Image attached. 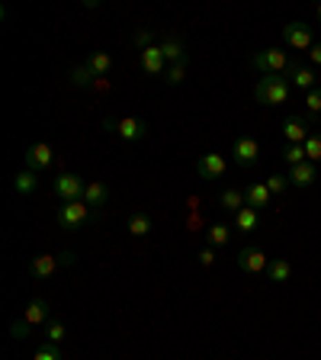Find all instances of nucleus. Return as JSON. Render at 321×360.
I'll list each match as a JSON object with an SVG mask.
<instances>
[{
  "mask_svg": "<svg viewBox=\"0 0 321 360\" xmlns=\"http://www.w3.org/2000/svg\"><path fill=\"white\" fill-rule=\"evenodd\" d=\"M87 68H90L97 77H106V74L113 71V58L106 55V52H97V55L87 58Z\"/></svg>",
  "mask_w": 321,
  "mask_h": 360,
  "instance_id": "nucleus-26",
  "label": "nucleus"
},
{
  "mask_svg": "<svg viewBox=\"0 0 321 360\" xmlns=\"http://www.w3.org/2000/svg\"><path fill=\"white\" fill-rule=\"evenodd\" d=\"M251 65L257 68V71L264 74H280V77H283V71H289V55H286V52H280V48H264V52H254V55H251Z\"/></svg>",
  "mask_w": 321,
  "mask_h": 360,
  "instance_id": "nucleus-2",
  "label": "nucleus"
},
{
  "mask_svg": "<svg viewBox=\"0 0 321 360\" xmlns=\"http://www.w3.org/2000/svg\"><path fill=\"white\" fill-rule=\"evenodd\" d=\"M305 158H309L312 164H315V161H321V132L305 139Z\"/></svg>",
  "mask_w": 321,
  "mask_h": 360,
  "instance_id": "nucleus-31",
  "label": "nucleus"
},
{
  "mask_svg": "<svg viewBox=\"0 0 321 360\" xmlns=\"http://www.w3.org/2000/svg\"><path fill=\"white\" fill-rule=\"evenodd\" d=\"M231 155H235V161H238L241 167H251V164H257V158H260V145H257V139H251V135H241V139L231 145Z\"/></svg>",
  "mask_w": 321,
  "mask_h": 360,
  "instance_id": "nucleus-9",
  "label": "nucleus"
},
{
  "mask_svg": "<svg viewBox=\"0 0 321 360\" xmlns=\"http://www.w3.org/2000/svg\"><path fill=\"white\" fill-rule=\"evenodd\" d=\"M161 52H164V58L171 61V65H180V61L186 58V48H184V42H180L177 36H167L164 42H161Z\"/></svg>",
  "mask_w": 321,
  "mask_h": 360,
  "instance_id": "nucleus-22",
  "label": "nucleus"
},
{
  "mask_svg": "<svg viewBox=\"0 0 321 360\" xmlns=\"http://www.w3.org/2000/svg\"><path fill=\"white\" fill-rule=\"evenodd\" d=\"M266 277L273 280V283H286V280L293 277V264H289L286 258L270 260V267H266Z\"/></svg>",
  "mask_w": 321,
  "mask_h": 360,
  "instance_id": "nucleus-23",
  "label": "nucleus"
},
{
  "mask_svg": "<svg viewBox=\"0 0 321 360\" xmlns=\"http://www.w3.org/2000/svg\"><path fill=\"white\" fill-rule=\"evenodd\" d=\"M23 322L26 325H46L48 322V303L46 299H32V303L23 309Z\"/></svg>",
  "mask_w": 321,
  "mask_h": 360,
  "instance_id": "nucleus-19",
  "label": "nucleus"
},
{
  "mask_svg": "<svg viewBox=\"0 0 321 360\" xmlns=\"http://www.w3.org/2000/svg\"><path fill=\"white\" fill-rule=\"evenodd\" d=\"M283 135L289 145H305V139L312 135L309 132V120H302V116H293V120L283 122Z\"/></svg>",
  "mask_w": 321,
  "mask_h": 360,
  "instance_id": "nucleus-13",
  "label": "nucleus"
},
{
  "mask_svg": "<svg viewBox=\"0 0 321 360\" xmlns=\"http://www.w3.org/2000/svg\"><path fill=\"white\" fill-rule=\"evenodd\" d=\"M305 113L309 116H321V87H315V91H309L305 93Z\"/></svg>",
  "mask_w": 321,
  "mask_h": 360,
  "instance_id": "nucleus-29",
  "label": "nucleus"
},
{
  "mask_svg": "<svg viewBox=\"0 0 321 360\" xmlns=\"http://www.w3.org/2000/svg\"><path fill=\"white\" fill-rule=\"evenodd\" d=\"M55 222L61 225V229L74 231L81 229V225H87L90 222V206L84 203V200H74V203H61L55 213Z\"/></svg>",
  "mask_w": 321,
  "mask_h": 360,
  "instance_id": "nucleus-3",
  "label": "nucleus"
},
{
  "mask_svg": "<svg viewBox=\"0 0 321 360\" xmlns=\"http://www.w3.org/2000/svg\"><path fill=\"white\" fill-rule=\"evenodd\" d=\"M138 65H142V71H148V74H164L167 71V58H164V52H161V46L142 48Z\"/></svg>",
  "mask_w": 321,
  "mask_h": 360,
  "instance_id": "nucleus-10",
  "label": "nucleus"
},
{
  "mask_svg": "<svg viewBox=\"0 0 321 360\" xmlns=\"http://www.w3.org/2000/svg\"><path fill=\"white\" fill-rule=\"evenodd\" d=\"M106 200H110V187L103 184V180H87V187H84V203L106 206Z\"/></svg>",
  "mask_w": 321,
  "mask_h": 360,
  "instance_id": "nucleus-17",
  "label": "nucleus"
},
{
  "mask_svg": "<svg viewBox=\"0 0 321 360\" xmlns=\"http://www.w3.org/2000/svg\"><path fill=\"white\" fill-rule=\"evenodd\" d=\"M289 184L293 187H312L315 180H318V167L312 164V161H305V164H295V167H289Z\"/></svg>",
  "mask_w": 321,
  "mask_h": 360,
  "instance_id": "nucleus-14",
  "label": "nucleus"
},
{
  "mask_svg": "<svg viewBox=\"0 0 321 360\" xmlns=\"http://www.w3.org/2000/svg\"><path fill=\"white\" fill-rule=\"evenodd\" d=\"M219 203L225 206V209H228V213H241V209H244V190H238V187H225V190H222V196H219Z\"/></svg>",
  "mask_w": 321,
  "mask_h": 360,
  "instance_id": "nucleus-21",
  "label": "nucleus"
},
{
  "mask_svg": "<svg viewBox=\"0 0 321 360\" xmlns=\"http://www.w3.org/2000/svg\"><path fill=\"white\" fill-rule=\"evenodd\" d=\"M13 190H17L19 196H32L39 190V174L36 171H29V167L26 171H19V174L13 177Z\"/></svg>",
  "mask_w": 321,
  "mask_h": 360,
  "instance_id": "nucleus-18",
  "label": "nucleus"
},
{
  "mask_svg": "<svg viewBox=\"0 0 321 360\" xmlns=\"http://www.w3.org/2000/svg\"><path fill=\"white\" fill-rule=\"evenodd\" d=\"M228 238H231L228 225H212V229H209V245H212V248H225Z\"/></svg>",
  "mask_w": 321,
  "mask_h": 360,
  "instance_id": "nucleus-28",
  "label": "nucleus"
},
{
  "mask_svg": "<svg viewBox=\"0 0 321 360\" xmlns=\"http://www.w3.org/2000/svg\"><path fill=\"white\" fill-rule=\"evenodd\" d=\"M113 135H119L122 142H142L148 135V126L138 116H122V120H106L103 122Z\"/></svg>",
  "mask_w": 321,
  "mask_h": 360,
  "instance_id": "nucleus-4",
  "label": "nucleus"
},
{
  "mask_svg": "<svg viewBox=\"0 0 321 360\" xmlns=\"http://www.w3.org/2000/svg\"><path fill=\"white\" fill-rule=\"evenodd\" d=\"M58 264H61V260H58L55 254H39V258H32V264H29V274L36 280H48L58 270Z\"/></svg>",
  "mask_w": 321,
  "mask_h": 360,
  "instance_id": "nucleus-16",
  "label": "nucleus"
},
{
  "mask_svg": "<svg viewBox=\"0 0 321 360\" xmlns=\"http://www.w3.org/2000/svg\"><path fill=\"white\" fill-rule=\"evenodd\" d=\"M29 328H32V325H26V322H23V319H19V322H13V325H10V334H13L17 341H26V338H29Z\"/></svg>",
  "mask_w": 321,
  "mask_h": 360,
  "instance_id": "nucleus-35",
  "label": "nucleus"
},
{
  "mask_svg": "<svg viewBox=\"0 0 321 360\" xmlns=\"http://www.w3.org/2000/svg\"><path fill=\"white\" fill-rule=\"evenodd\" d=\"M84 187L87 184H84L77 174H58L52 190H55V196L61 203H74V200H84Z\"/></svg>",
  "mask_w": 321,
  "mask_h": 360,
  "instance_id": "nucleus-5",
  "label": "nucleus"
},
{
  "mask_svg": "<svg viewBox=\"0 0 321 360\" xmlns=\"http://www.w3.org/2000/svg\"><path fill=\"white\" fill-rule=\"evenodd\" d=\"M270 200H273V193L266 190V184H251V187H244V203L251 206V209H266L270 206Z\"/></svg>",
  "mask_w": 321,
  "mask_h": 360,
  "instance_id": "nucleus-15",
  "label": "nucleus"
},
{
  "mask_svg": "<svg viewBox=\"0 0 321 360\" xmlns=\"http://www.w3.org/2000/svg\"><path fill=\"white\" fill-rule=\"evenodd\" d=\"M318 126H321V116H318Z\"/></svg>",
  "mask_w": 321,
  "mask_h": 360,
  "instance_id": "nucleus-40",
  "label": "nucleus"
},
{
  "mask_svg": "<svg viewBox=\"0 0 321 360\" xmlns=\"http://www.w3.org/2000/svg\"><path fill=\"white\" fill-rule=\"evenodd\" d=\"M32 360H64V351L58 348V344H42Z\"/></svg>",
  "mask_w": 321,
  "mask_h": 360,
  "instance_id": "nucleus-32",
  "label": "nucleus"
},
{
  "mask_svg": "<svg viewBox=\"0 0 321 360\" xmlns=\"http://www.w3.org/2000/svg\"><path fill=\"white\" fill-rule=\"evenodd\" d=\"M238 267L244 270V274H264V270L270 267V258L264 254V248H241Z\"/></svg>",
  "mask_w": 321,
  "mask_h": 360,
  "instance_id": "nucleus-8",
  "label": "nucleus"
},
{
  "mask_svg": "<svg viewBox=\"0 0 321 360\" xmlns=\"http://www.w3.org/2000/svg\"><path fill=\"white\" fill-rule=\"evenodd\" d=\"M289 87H295V91H315L318 87V74L312 71V68H302V65H293L289 68Z\"/></svg>",
  "mask_w": 321,
  "mask_h": 360,
  "instance_id": "nucleus-12",
  "label": "nucleus"
},
{
  "mask_svg": "<svg viewBox=\"0 0 321 360\" xmlns=\"http://www.w3.org/2000/svg\"><path fill=\"white\" fill-rule=\"evenodd\" d=\"M283 42L289 48H299V52H309V48L315 46L312 29L305 26V23H286L283 26Z\"/></svg>",
  "mask_w": 321,
  "mask_h": 360,
  "instance_id": "nucleus-6",
  "label": "nucleus"
},
{
  "mask_svg": "<svg viewBox=\"0 0 321 360\" xmlns=\"http://www.w3.org/2000/svg\"><path fill=\"white\" fill-rule=\"evenodd\" d=\"M55 164V151H52V145H46V142H36V145L26 148V167L29 171H46V167Z\"/></svg>",
  "mask_w": 321,
  "mask_h": 360,
  "instance_id": "nucleus-7",
  "label": "nucleus"
},
{
  "mask_svg": "<svg viewBox=\"0 0 321 360\" xmlns=\"http://www.w3.org/2000/svg\"><path fill=\"white\" fill-rule=\"evenodd\" d=\"M286 187H289V177H286V174L266 177V190H270V193H283Z\"/></svg>",
  "mask_w": 321,
  "mask_h": 360,
  "instance_id": "nucleus-34",
  "label": "nucleus"
},
{
  "mask_svg": "<svg viewBox=\"0 0 321 360\" xmlns=\"http://www.w3.org/2000/svg\"><path fill=\"white\" fill-rule=\"evenodd\" d=\"M93 77H97V74H93L87 65H84V68H74V71H71V81H74V84H81V87L93 84Z\"/></svg>",
  "mask_w": 321,
  "mask_h": 360,
  "instance_id": "nucleus-33",
  "label": "nucleus"
},
{
  "mask_svg": "<svg viewBox=\"0 0 321 360\" xmlns=\"http://www.w3.org/2000/svg\"><path fill=\"white\" fill-rule=\"evenodd\" d=\"M315 13H318V19H321V3H318V10H315Z\"/></svg>",
  "mask_w": 321,
  "mask_h": 360,
  "instance_id": "nucleus-39",
  "label": "nucleus"
},
{
  "mask_svg": "<svg viewBox=\"0 0 321 360\" xmlns=\"http://www.w3.org/2000/svg\"><path fill=\"white\" fill-rule=\"evenodd\" d=\"M309 58H312L315 65H321V42H315V46L309 48Z\"/></svg>",
  "mask_w": 321,
  "mask_h": 360,
  "instance_id": "nucleus-37",
  "label": "nucleus"
},
{
  "mask_svg": "<svg viewBox=\"0 0 321 360\" xmlns=\"http://www.w3.org/2000/svg\"><path fill=\"white\" fill-rule=\"evenodd\" d=\"M184 77H186V65L180 61V65H167V71H164V84H184Z\"/></svg>",
  "mask_w": 321,
  "mask_h": 360,
  "instance_id": "nucleus-30",
  "label": "nucleus"
},
{
  "mask_svg": "<svg viewBox=\"0 0 321 360\" xmlns=\"http://www.w3.org/2000/svg\"><path fill=\"white\" fill-rule=\"evenodd\" d=\"M196 171H200V177H206V180H219V177H225V158L209 151V155H202L200 161H196Z\"/></svg>",
  "mask_w": 321,
  "mask_h": 360,
  "instance_id": "nucleus-11",
  "label": "nucleus"
},
{
  "mask_svg": "<svg viewBox=\"0 0 321 360\" xmlns=\"http://www.w3.org/2000/svg\"><path fill=\"white\" fill-rule=\"evenodd\" d=\"M200 264L202 267H212V264H215V248H212V245L200 251Z\"/></svg>",
  "mask_w": 321,
  "mask_h": 360,
  "instance_id": "nucleus-36",
  "label": "nucleus"
},
{
  "mask_svg": "<svg viewBox=\"0 0 321 360\" xmlns=\"http://www.w3.org/2000/svg\"><path fill=\"white\" fill-rule=\"evenodd\" d=\"M283 161H286V164H289V167L305 164V161H309V158H305V145H286Z\"/></svg>",
  "mask_w": 321,
  "mask_h": 360,
  "instance_id": "nucleus-27",
  "label": "nucleus"
},
{
  "mask_svg": "<svg viewBox=\"0 0 321 360\" xmlns=\"http://www.w3.org/2000/svg\"><path fill=\"white\" fill-rule=\"evenodd\" d=\"M58 260H61V264H74V260H77V254H74V251H61V254H58Z\"/></svg>",
  "mask_w": 321,
  "mask_h": 360,
  "instance_id": "nucleus-38",
  "label": "nucleus"
},
{
  "mask_svg": "<svg viewBox=\"0 0 321 360\" xmlns=\"http://www.w3.org/2000/svg\"><path fill=\"white\" fill-rule=\"evenodd\" d=\"M64 338H68V328H64V322H58V319H48V322H46V344H58V348H61Z\"/></svg>",
  "mask_w": 321,
  "mask_h": 360,
  "instance_id": "nucleus-25",
  "label": "nucleus"
},
{
  "mask_svg": "<svg viewBox=\"0 0 321 360\" xmlns=\"http://www.w3.org/2000/svg\"><path fill=\"white\" fill-rule=\"evenodd\" d=\"M289 93H293V87H289V81L280 77V74H266V77H260L254 87L257 103H264V106H286V103H289Z\"/></svg>",
  "mask_w": 321,
  "mask_h": 360,
  "instance_id": "nucleus-1",
  "label": "nucleus"
},
{
  "mask_svg": "<svg viewBox=\"0 0 321 360\" xmlns=\"http://www.w3.org/2000/svg\"><path fill=\"white\" fill-rule=\"evenodd\" d=\"M235 225H238L241 231H257L260 229V213L251 209V206H244L241 213H235Z\"/></svg>",
  "mask_w": 321,
  "mask_h": 360,
  "instance_id": "nucleus-24",
  "label": "nucleus"
},
{
  "mask_svg": "<svg viewBox=\"0 0 321 360\" xmlns=\"http://www.w3.org/2000/svg\"><path fill=\"white\" fill-rule=\"evenodd\" d=\"M151 229H155V219H151L148 213H132L128 216V235H132V238H145Z\"/></svg>",
  "mask_w": 321,
  "mask_h": 360,
  "instance_id": "nucleus-20",
  "label": "nucleus"
}]
</instances>
